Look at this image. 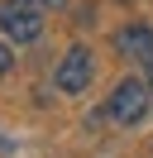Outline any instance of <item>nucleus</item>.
I'll return each instance as SVG.
<instances>
[{"label": "nucleus", "mask_w": 153, "mask_h": 158, "mask_svg": "<svg viewBox=\"0 0 153 158\" xmlns=\"http://www.w3.org/2000/svg\"><path fill=\"white\" fill-rule=\"evenodd\" d=\"M43 15L38 0H0V34L10 43H34L43 34Z\"/></svg>", "instance_id": "nucleus-1"}, {"label": "nucleus", "mask_w": 153, "mask_h": 158, "mask_svg": "<svg viewBox=\"0 0 153 158\" xmlns=\"http://www.w3.org/2000/svg\"><path fill=\"white\" fill-rule=\"evenodd\" d=\"M148 101H153L148 81L124 77L120 86H115V96H110V120H115V125H139V120L148 115Z\"/></svg>", "instance_id": "nucleus-2"}, {"label": "nucleus", "mask_w": 153, "mask_h": 158, "mask_svg": "<svg viewBox=\"0 0 153 158\" xmlns=\"http://www.w3.org/2000/svg\"><path fill=\"white\" fill-rule=\"evenodd\" d=\"M91 77H96V62H91V48H67L62 53V62H57V72H53V86L62 91V96H81L86 86H91Z\"/></svg>", "instance_id": "nucleus-3"}, {"label": "nucleus", "mask_w": 153, "mask_h": 158, "mask_svg": "<svg viewBox=\"0 0 153 158\" xmlns=\"http://www.w3.org/2000/svg\"><path fill=\"white\" fill-rule=\"evenodd\" d=\"M115 53L134 62H153V29L148 24H129V29L115 34Z\"/></svg>", "instance_id": "nucleus-4"}, {"label": "nucleus", "mask_w": 153, "mask_h": 158, "mask_svg": "<svg viewBox=\"0 0 153 158\" xmlns=\"http://www.w3.org/2000/svg\"><path fill=\"white\" fill-rule=\"evenodd\" d=\"M10 62H14V53H10V43H0V77L10 72Z\"/></svg>", "instance_id": "nucleus-5"}, {"label": "nucleus", "mask_w": 153, "mask_h": 158, "mask_svg": "<svg viewBox=\"0 0 153 158\" xmlns=\"http://www.w3.org/2000/svg\"><path fill=\"white\" fill-rule=\"evenodd\" d=\"M38 5H43V10H62L67 0H38Z\"/></svg>", "instance_id": "nucleus-6"}, {"label": "nucleus", "mask_w": 153, "mask_h": 158, "mask_svg": "<svg viewBox=\"0 0 153 158\" xmlns=\"http://www.w3.org/2000/svg\"><path fill=\"white\" fill-rule=\"evenodd\" d=\"M148 86H153V62H148Z\"/></svg>", "instance_id": "nucleus-7"}]
</instances>
